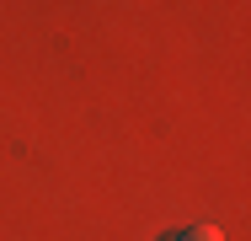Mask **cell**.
I'll list each match as a JSON object with an SVG mask.
<instances>
[{"label":"cell","mask_w":251,"mask_h":241,"mask_svg":"<svg viewBox=\"0 0 251 241\" xmlns=\"http://www.w3.org/2000/svg\"><path fill=\"white\" fill-rule=\"evenodd\" d=\"M187 241H225V236H219L214 225H198V231H187Z\"/></svg>","instance_id":"obj_1"},{"label":"cell","mask_w":251,"mask_h":241,"mask_svg":"<svg viewBox=\"0 0 251 241\" xmlns=\"http://www.w3.org/2000/svg\"><path fill=\"white\" fill-rule=\"evenodd\" d=\"M171 241H187V236H171Z\"/></svg>","instance_id":"obj_2"}]
</instances>
